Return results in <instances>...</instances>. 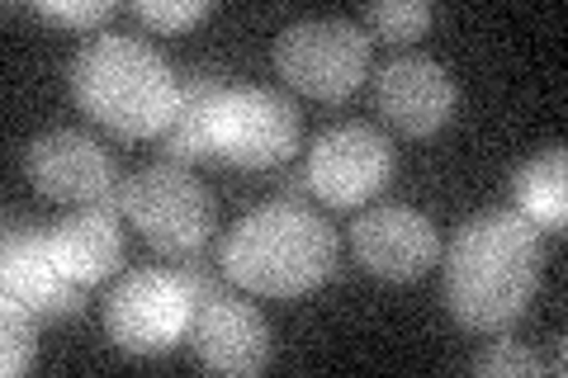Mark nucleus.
Returning <instances> with one entry per match:
<instances>
[{
	"mask_svg": "<svg viewBox=\"0 0 568 378\" xmlns=\"http://www.w3.org/2000/svg\"><path fill=\"white\" fill-rule=\"evenodd\" d=\"M194 317V294L181 269H133L104 294V331L129 355H162L181 346Z\"/></svg>",
	"mask_w": 568,
	"mask_h": 378,
	"instance_id": "6",
	"label": "nucleus"
},
{
	"mask_svg": "<svg viewBox=\"0 0 568 378\" xmlns=\"http://www.w3.org/2000/svg\"><path fill=\"white\" fill-rule=\"evenodd\" d=\"M304 171L313 200L332 208H361L394 180V142L375 123H332L313 137Z\"/></svg>",
	"mask_w": 568,
	"mask_h": 378,
	"instance_id": "8",
	"label": "nucleus"
},
{
	"mask_svg": "<svg viewBox=\"0 0 568 378\" xmlns=\"http://www.w3.org/2000/svg\"><path fill=\"white\" fill-rule=\"evenodd\" d=\"M298 152V110L284 90L227 85L213 110V161L242 171L290 166Z\"/></svg>",
	"mask_w": 568,
	"mask_h": 378,
	"instance_id": "5",
	"label": "nucleus"
},
{
	"mask_svg": "<svg viewBox=\"0 0 568 378\" xmlns=\"http://www.w3.org/2000/svg\"><path fill=\"white\" fill-rule=\"evenodd\" d=\"M48 246H52L58 269L67 279H77L81 289L119 275V265H123V232L114 213H104V208L67 213L62 223L48 227Z\"/></svg>",
	"mask_w": 568,
	"mask_h": 378,
	"instance_id": "14",
	"label": "nucleus"
},
{
	"mask_svg": "<svg viewBox=\"0 0 568 378\" xmlns=\"http://www.w3.org/2000/svg\"><path fill=\"white\" fill-rule=\"evenodd\" d=\"M227 90V76L213 67H194L181 76V110H175L171 129L156 137L162 161L175 166H194V161H213V110Z\"/></svg>",
	"mask_w": 568,
	"mask_h": 378,
	"instance_id": "15",
	"label": "nucleus"
},
{
	"mask_svg": "<svg viewBox=\"0 0 568 378\" xmlns=\"http://www.w3.org/2000/svg\"><path fill=\"white\" fill-rule=\"evenodd\" d=\"M43 14V20H52V24H71V29H91V33H100L104 24L119 14V6L114 0H39L33 6Z\"/></svg>",
	"mask_w": 568,
	"mask_h": 378,
	"instance_id": "20",
	"label": "nucleus"
},
{
	"mask_svg": "<svg viewBox=\"0 0 568 378\" xmlns=\"http://www.w3.org/2000/svg\"><path fill=\"white\" fill-rule=\"evenodd\" d=\"M123 218H129L142 242L171 260L200 256L213 237L219 208L213 194L175 161H152L133 175H123Z\"/></svg>",
	"mask_w": 568,
	"mask_h": 378,
	"instance_id": "4",
	"label": "nucleus"
},
{
	"mask_svg": "<svg viewBox=\"0 0 568 378\" xmlns=\"http://www.w3.org/2000/svg\"><path fill=\"white\" fill-rule=\"evenodd\" d=\"M0 289L29 303L43 321L77 317L85 308V289L67 279L48 246V227L33 218H6V242H0Z\"/></svg>",
	"mask_w": 568,
	"mask_h": 378,
	"instance_id": "11",
	"label": "nucleus"
},
{
	"mask_svg": "<svg viewBox=\"0 0 568 378\" xmlns=\"http://www.w3.org/2000/svg\"><path fill=\"white\" fill-rule=\"evenodd\" d=\"M24 175L43 200L77 204V208H100L104 194H114L123 180L114 156L91 133H77V129H52L43 137H33L24 147Z\"/></svg>",
	"mask_w": 568,
	"mask_h": 378,
	"instance_id": "10",
	"label": "nucleus"
},
{
	"mask_svg": "<svg viewBox=\"0 0 568 378\" xmlns=\"http://www.w3.org/2000/svg\"><path fill=\"white\" fill-rule=\"evenodd\" d=\"M511 208L521 213L526 223H536L540 232H564V218H568V156L564 147L536 152L530 161H521L511 171Z\"/></svg>",
	"mask_w": 568,
	"mask_h": 378,
	"instance_id": "16",
	"label": "nucleus"
},
{
	"mask_svg": "<svg viewBox=\"0 0 568 378\" xmlns=\"http://www.w3.org/2000/svg\"><path fill=\"white\" fill-rule=\"evenodd\" d=\"M469 369H474L478 378H536V374H545L549 365H545V359L530 350V346H521V340H493L488 350H478V355L469 359Z\"/></svg>",
	"mask_w": 568,
	"mask_h": 378,
	"instance_id": "19",
	"label": "nucleus"
},
{
	"mask_svg": "<svg viewBox=\"0 0 568 378\" xmlns=\"http://www.w3.org/2000/svg\"><path fill=\"white\" fill-rule=\"evenodd\" d=\"M351 251L375 279H417L436 265V227L407 204H375L351 223Z\"/></svg>",
	"mask_w": 568,
	"mask_h": 378,
	"instance_id": "13",
	"label": "nucleus"
},
{
	"mask_svg": "<svg viewBox=\"0 0 568 378\" xmlns=\"http://www.w3.org/2000/svg\"><path fill=\"white\" fill-rule=\"evenodd\" d=\"M459 90L450 71L426 52H403L375 71V110L403 137H432L450 123Z\"/></svg>",
	"mask_w": 568,
	"mask_h": 378,
	"instance_id": "12",
	"label": "nucleus"
},
{
	"mask_svg": "<svg viewBox=\"0 0 568 378\" xmlns=\"http://www.w3.org/2000/svg\"><path fill=\"white\" fill-rule=\"evenodd\" d=\"M284 85L313 100H346L369 71V33L351 20H298L275 39Z\"/></svg>",
	"mask_w": 568,
	"mask_h": 378,
	"instance_id": "7",
	"label": "nucleus"
},
{
	"mask_svg": "<svg viewBox=\"0 0 568 378\" xmlns=\"http://www.w3.org/2000/svg\"><path fill=\"white\" fill-rule=\"evenodd\" d=\"M213 6L209 0H138L133 20H142L148 29H190L200 24Z\"/></svg>",
	"mask_w": 568,
	"mask_h": 378,
	"instance_id": "21",
	"label": "nucleus"
},
{
	"mask_svg": "<svg viewBox=\"0 0 568 378\" xmlns=\"http://www.w3.org/2000/svg\"><path fill=\"white\" fill-rule=\"evenodd\" d=\"M185 340L209 374H261L271 365V327L237 284L194 298Z\"/></svg>",
	"mask_w": 568,
	"mask_h": 378,
	"instance_id": "9",
	"label": "nucleus"
},
{
	"mask_svg": "<svg viewBox=\"0 0 568 378\" xmlns=\"http://www.w3.org/2000/svg\"><path fill=\"white\" fill-rule=\"evenodd\" d=\"M275 200H290V204H308V200H313L308 171H304V166L284 171V175H280V185H275Z\"/></svg>",
	"mask_w": 568,
	"mask_h": 378,
	"instance_id": "22",
	"label": "nucleus"
},
{
	"mask_svg": "<svg viewBox=\"0 0 568 378\" xmlns=\"http://www.w3.org/2000/svg\"><path fill=\"white\" fill-rule=\"evenodd\" d=\"M336 251H342V242H336V227L323 213H313L308 204L271 200L227 227L213 260L242 294L298 298L332 279Z\"/></svg>",
	"mask_w": 568,
	"mask_h": 378,
	"instance_id": "3",
	"label": "nucleus"
},
{
	"mask_svg": "<svg viewBox=\"0 0 568 378\" xmlns=\"http://www.w3.org/2000/svg\"><path fill=\"white\" fill-rule=\"evenodd\" d=\"M81 114L114 137H162L181 110V76L148 39L91 33L67 67Z\"/></svg>",
	"mask_w": 568,
	"mask_h": 378,
	"instance_id": "2",
	"label": "nucleus"
},
{
	"mask_svg": "<svg viewBox=\"0 0 568 378\" xmlns=\"http://www.w3.org/2000/svg\"><path fill=\"white\" fill-rule=\"evenodd\" d=\"M432 20H436V10L426 0H379V6H365L361 29L384 43H413L432 29Z\"/></svg>",
	"mask_w": 568,
	"mask_h": 378,
	"instance_id": "18",
	"label": "nucleus"
},
{
	"mask_svg": "<svg viewBox=\"0 0 568 378\" xmlns=\"http://www.w3.org/2000/svg\"><path fill=\"white\" fill-rule=\"evenodd\" d=\"M39 313L20 298H0V374L14 378L33 365V350H39Z\"/></svg>",
	"mask_w": 568,
	"mask_h": 378,
	"instance_id": "17",
	"label": "nucleus"
},
{
	"mask_svg": "<svg viewBox=\"0 0 568 378\" xmlns=\"http://www.w3.org/2000/svg\"><path fill=\"white\" fill-rule=\"evenodd\" d=\"M545 242L540 227L526 223L517 208L474 213L455 227L440 260V294L465 331L503 336L526 317L540 289Z\"/></svg>",
	"mask_w": 568,
	"mask_h": 378,
	"instance_id": "1",
	"label": "nucleus"
}]
</instances>
